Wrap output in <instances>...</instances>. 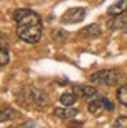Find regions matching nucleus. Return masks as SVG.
<instances>
[{"label":"nucleus","instance_id":"f257e3e1","mask_svg":"<svg viewBox=\"0 0 127 128\" xmlns=\"http://www.w3.org/2000/svg\"><path fill=\"white\" fill-rule=\"evenodd\" d=\"M13 17L16 22V32L20 40L34 45L42 39V19L37 12L22 8L16 10Z\"/></svg>","mask_w":127,"mask_h":128},{"label":"nucleus","instance_id":"f03ea898","mask_svg":"<svg viewBox=\"0 0 127 128\" xmlns=\"http://www.w3.org/2000/svg\"><path fill=\"white\" fill-rule=\"evenodd\" d=\"M119 79H121V72L115 68L101 70L90 76V82H93L95 85H102V86H113L118 84Z\"/></svg>","mask_w":127,"mask_h":128},{"label":"nucleus","instance_id":"7ed1b4c3","mask_svg":"<svg viewBox=\"0 0 127 128\" xmlns=\"http://www.w3.org/2000/svg\"><path fill=\"white\" fill-rule=\"evenodd\" d=\"M23 100H26L31 105H37V106H43L48 104V96L43 91L37 90V88H26L22 93Z\"/></svg>","mask_w":127,"mask_h":128},{"label":"nucleus","instance_id":"20e7f679","mask_svg":"<svg viewBox=\"0 0 127 128\" xmlns=\"http://www.w3.org/2000/svg\"><path fill=\"white\" fill-rule=\"evenodd\" d=\"M88 111L92 114H99L102 111H113L115 105L112 104L110 99L107 97H98V99H92L88 102Z\"/></svg>","mask_w":127,"mask_h":128},{"label":"nucleus","instance_id":"39448f33","mask_svg":"<svg viewBox=\"0 0 127 128\" xmlns=\"http://www.w3.org/2000/svg\"><path fill=\"white\" fill-rule=\"evenodd\" d=\"M85 19V10L84 8H70L64 12L62 22L64 23H79Z\"/></svg>","mask_w":127,"mask_h":128},{"label":"nucleus","instance_id":"423d86ee","mask_svg":"<svg viewBox=\"0 0 127 128\" xmlns=\"http://www.w3.org/2000/svg\"><path fill=\"white\" fill-rule=\"evenodd\" d=\"M73 91L78 97H82V99H92L98 94V90L90 85H75Z\"/></svg>","mask_w":127,"mask_h":128},{"label":"nucleus","instance_id":"0eeeda50","mask_svg":"<svg viewBox=\"0 0 127 128\" xmlns=\"http://www.w3.org/2000/svg\"><path fill=\"white\" fill-rule=\"evenodd\" d=\"M78 34H79V37H84V39H98L102 32H101L99 25L93 23V25H88V26H85V28H82Z\"/></svg>","mask_w":127,"mask_h":128},{"label":"nucleus","instance_id":"6e6552de","mask_svg":"<svg viewBox=\"0 0 127 128\" xmlns=\"http://www.w3.org/2000/svg\"><path fill=\"white\" fill-rule=\"evenodd\" d=\"M78 110L76 108H71V106H65V108H56L54 110V116L59 117V119H64V120H70L78 116Z\"/></svg>","mask_w":127,"mask_h":128},{"label":"nucleus","instance_id":"1a4fd4ad","mask_svg":"<svg viewBox=\"0 0 127 128\" xmlns=\"http://www.w3.org/2000/svg\"><path fill=\"white\" fill-rule=\"evenodd\" d=\"M127 12V0H119V2L113 3L110 8L107 10L108 16H119V14H125Z\"/></svg>","mask_w":127,"mask_h":128},{"label":"nucleus","instance_id":"9d476101","mask_svg":"<svg viewBox=\"0 0 127 128\" xmlns=\"http://www.w3.org/2000/svg\"><path fill=\"white\" fill-rule=\"evenodd\" d=\"M17 116H19V113H17L14 108H11V106H5V108L0 110V122L14 120V119H17Z\"/></svg>","mask_w":127,"mask_h":128},{"label":"nucleus","instance_id":"9b49d317","mask_svg":"<svg viewBox=\"0 0 127 128\" xmlns=\"http://www.w3.org/2000/svg\"><path fill=\"white\" fill-rule=\"evenodd\" d=\"M59 100H60V104L64 106H73L76 104V100H78V96L75 94V91H67V93L60 94Z\"/></svg>","mask_w":127,"mask_h":128},{"label":"nucleus","instance_id":"f8f14e48","mask_svg":"<svg viewBox=\"0 0 127 128\" xmlns=\"http://www.w3.org/2000/svg\"><path fill=\"white\" fill-rule=\"evenodd\" d=\"M113 17H115V19L108 23V25H110V28L112 30H118V28L122 30L124 26H125V23H127V16L119 14V16H113Z\"/></svg>","mask_w":127,"mask_h":128},{"label":"nucleus","instance_id":"ddd939ff","mask_svg":"<svg viewBox=\"0 0 127 128\" xmlns=\"http://www.w3.org/2000/svg\"><path fill=\"white\" fill-rule=\"evenodd\" d=\"M116 99L119 100V104L127 108V85H121L116 91Z\"/></svg>","mask_w":127,"mask_h":128},{"label":"nucleus","instance_id":"4468645a","mask_svg":"<svg viewBox=\"0 0 127 128\" xmlns=\"http://www.w3.org/2000/svg\"><path fill=\"white\" fill-rule=\"evenodd\" d=\"M51 39L54 40V42H65L67 39H68V32L67 31H64V30H53V32H51Z\"/></svg>","mask_w":127,"mask_h":128},{"label":"nucleus","instance_id":"2eb2a0df","mask_svg":"<svg viewBox=\"0 0 127 128\" xmlns=\"http://www.w3.org/2000/svg\"><path fill=\"white\" fill-rule=\"evenodd\" d=\"M10 63V51L6 46H0V66H5Z\"/></svg>","mask_w":127,"mask_h":128},{"label":"nucleus","instance_id":"dca6fc26","mask_svg":"<svg viewBox=\"0 0 127 128\" xmlns=\"http://www.w3.org/2000/svg\"><path fill=\"white\" fill-rule=\"evenodd\" d=\"M115 128H127V116H119L113 124Z\"/></svg>","mask_w":127,"mask_h":128},{"label":"nucleus","instance_id":"f3484780","mask_svg":"<svg viewBox=\"0 0 127 128\" xmlns=\"http://www.w3.org/2000/svg\"><path fill=\"white\" fill-rule=\"evenodd\" d=\"M70 126H82V122H71Z\"/></svg>","mask_w":127,"mask_h":128},{"label":"nucleus","instance_id":"a211bd4d","mask_svg":"<svg viewBox=\"0 0 127 128\" xmlns=\"http://www.w3.org/2000/svg\"><path fill=\"white\" fill-rule=\"evenodd\" d=\"M122 31H124V32H127V23H125V26L122 28Z\"/></svg>","mask_w":127,"mask_h":128}]
</instances>
